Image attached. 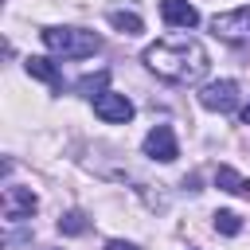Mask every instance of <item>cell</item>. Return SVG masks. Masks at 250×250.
<instances>
[{"instance_id":"1","label":"cell","mask_w":250,"mask_h":250,"mask_svg":"<svg viewBox=\"0 0 250 250\" xmlns=\"http://www.w3.org/2000/svg\"><path fill=\"white\" fill-rule=\"evenodd\" d=\"M145 66H148L152 74H160L164 82L191 86V82L207 78L211 59H207V51H203L199 39H191V35H172V39H156L152 47H145Z\"/></svg>"},{"instance_id":"2","label":"cell","mask_w":250,"mask_h":250,"mask_svg":"<svg viewBox=\"0 0 250 250\" xmlns=\"http://www.w3.org/2000/svg\"><path fill=\"white\" fill-rule=\"evenodd\" d=\"M43 43L62 59H90L102 51V39L86 27H43Z\"/></svg>"},{"instance_id":"3","label":"cell","mask_w":250,"mask_h":250,"mask_svg":"<svg viewBox=\"0 0 250 250\" xmlns=\"http://www.w3.org/2000/svg\"><path fill=\"white\" fill-rule=\"evenodd\" d=\"M211 31L227 43H250V4L234 8V12H223L211 20Z\"/></svg>"},{"instance_id":"4","label":"cell","mask_w":250,"mask_h":250,"mask_svg":"<svg viewBox=\"0 0 250 250\" xmlns=\"http://www.w3.org/2000/svg\"><path fill=\"white\" fill-rule=\"evenodd\" d=\"M199 102H203V109H211V113H230V109L238 105V82H230V78L211 82V86H203Z\"/></svg>"},{"instance_id":"5","label":"cell","mask_w":250,"mask_h":250,"mask_svg":"<svg viewBox=\"0 0 250 250\" xmlns=\"http://www.w3.org/2000/svg\"><path fill=\"white\" fill-rule=\"evenodd\" d=\"M145 152H148L152 160H160V164H172V160L180 156V145H176L172 125H152L148 137H145Z\"/></svg>"},{"instance_id":"6","label":"cell","mask_w":250,"mask_h":250,"mask_svg":"<svg viewBox=\"0 0 250 250\" xmlns=\"http://www.w3.org/2000/svg\"><path fill=\"white\" fill-rule=\"evenodd\" d=\"M94 113H98L102 121H109V125H125V121L133 117V102H129L125 94L105 90V94H98V98H94Z\"/></svg>"},{"instance_id":"7","label":"cell","mask_w":250,"mask_h":250,"mask_svg":"<svg viewBox=\"0 0 250 250\" xmlns=\"http://www.w3.org/2000/svg\"><path fill=\"white\" fill-rule=\"evenodd\" d=\"M39 207V199L31 195V188H4V219L8 223H20V219H31Z\"/></svg>"},{"instance_id":"8","label":"cell","mask_w":250,"mask_h":250,"mask_svg":"<svg viewBox=\"0 0 250 250\" xmlns=\"http://www.w3.org/2000/svg\"><path fill=\"white\" fill-rule=\"evenodd\" d=\"M160 16L168 27H195L199 23L195 4H188V0H160Z\"/></svg>"},{"instance_id":"9","label":"cell","mask_w":250,"mask_h":250,"mask_svg":"<svg viewBox=\"0 0 250 250\" xmlns=\"http://www.w3.org/2000/svg\"><path fill=\"white\" fill-rule=\"evenodd\" d=\"M27 74L39 78V82H47V86H55V90H62V74H59V66H55L51 59H43V55H31V59H27Z\"/></svg>"},{"instance_id":"10","label":"cell","mask_w":250,"mask_h":250,"mask_svg":"<svg viewBox=\"0 0 250 250\" xmlns=\"http://www.w3.org/2000/svg\"><path fill=\"white\" fill-rule=\"evenodd\" d=\"M215 184H219L223 191H230V195H246V199H250V180H242V176H238L234 168H227V164L215 172Z\"/></svg>"},{"instance_id":"11","label":"cell","mask_w":250,"mask_h":250,"mask_svg":"<svg viewBox=\"0 0 250 250\" xmlns=\"http://www.w3.org/2000/svg\"><path fill=\"white\" fill-rule=\"evenodd\" d=\"M109 23H113L121 35H141V31H145L141 16H137V12H121V8H113V12H109Z\"/></svg>"},{"instance_id":"12","label":"cell","mask_w":250,"mask_h":250,"mask_svg":"<svg viewBox=\"0 0 250 250\" xmlns=\"http://www.w3.org/2000/svg\"><path fill=\"white\" fill-rule=\"evenodd\" d=\"M86 227H90V219H86L82 211H66V215L59 219V230H62V234H86Z\"/></svg>"},{"instance_id":"13","label":"cell","mask_w":250,"mask_h":250,"mask_svg":"<svg viewBox=\"0 0 250 250\" xmlns=\"http://www.w3.org/2000/svg\"><path fill=\"white\" fill-rule=\"evenodd\" d=\"M109 82V70H98V74H86L82 82H78V94H86V98H94V94H105L102 86Z\"/></svg>"},{"instance_id":"14","label":"cell","mask_w":250,"mask_h":250,"mask_svg":"<svg viewBox=\"0 0 250 250\" xmlns=\"http://www.w3.org/2000/svg\"><path fill=\"white\" fill-rule=\"evenodd\" d=\"M215 230L219 234H238L242 230V219L234 211H215Z\"/></svg>"},{"instance_id":"15","label":"cell","mask_w":250,"mask_h":250,"mask_svg":"<svg viewBox=\"0 0 250 250\" xmlns=\"http://www.w3.org/2000/svg\"><path fill=\"white\" fill-rule=\"evenodd\" d=\"M105 250H137V246H133V242H121V238H113Z\"/></svg>"},{"instance_id":"16","label":"cell","mask_w":250,"mask_h":250,"mask_svg":"<svg viewBox=\"0 0 250 250\" xmlns=\"http://www.w3.org/2000/svg\"><path fill=\"white\" fill-rule=\"evenodd\" d=\"M238 121H242V125H250V105H242V109H238Z\"/></svg>"}]
</instances>
